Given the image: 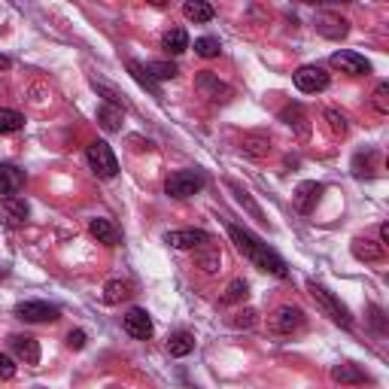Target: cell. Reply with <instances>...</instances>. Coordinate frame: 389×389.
Listing matches in <instances>:
<instances>
[{
    "mask_svg": "<svg viewBox=\"0 0 389 389\" xmlns=\"http://www.w3.org/2000/svg\"><path fill=\"white\" fill-rule=\"evenodd\" d=\"M228 237L235 241V246L241 250L246 259H250L255 268H262V271H268V274H274L280 280H286L289 277V268H286V262L280 259V255L271 250L268 244H262L259 237L253 235V231H246L241 225H228Z\"/></svg>",
    "mask_w": 389,
    "mask_h": 389,
    "instance_id": "cell-1",
    "label": "cell"
},
{
    "mask_svg": "<svg viewBox=\"0 0 389 389\" xmlns=\"http://www.w3.org/2000/svg\"><path fill=\"white\" fill-rule=\"evenodd\" d=\"M207 186L204 173L201 170H177L168 177V183H164V192H168L170 198H180V201H186V198L198 195L201 189Z\"/></svg>",
    "mask_w": 389,
    "mask_h": 389,
    "instance_id": "cell-2",
    "label": "cell"
},
{
    "mask_svg": "<svg viewBox=\"0 0 389 389\" xmlns=\"http://www.w3.org/2000/svg\"><path fill=\"white\" fill-rule=\"evenodd\" d=\"M86 159H88V164H92V170L97 173V177H104V180H113L116 173H119V159H116V152L110 149V143H104V140L88 143Z\"/></svg>",
    "mask_w": 389,
    "mask_h": 389,
    "instance_id": "cell-3",
    "label": "cell"
},
{
    "mask_svg": "<svg viewBox=\"0 0 389 389\" xmlns=\"http://www.w3.org/2000/svg\"><path fill=\"white\" fill-rule=\"evenodd\" d=\"M308 286H310V295H313V301H317L319 308L326 310V317H332V319L338 322V326H344V328H350V326H353V319H350V310H347L344 304L338 301V298H335L332 292H328L326 286H319V283H308Z\"/></svg>",
    "mask_w": 389,
    "mask_h": 389,
    "instance_id": "cell-4",
    "label": "cell"
},
{
    "mask_svg": "<svg viewBox=\"0 0 389 389\" xmlns=\"http://www.w3.org/2000/svg\"><path fill=\"white\" fill-rule=\"evenodd\" d=\"M295 88L304 95H317V92H326L328 88V73L317 68V64H304V68L295 70Z\"/></svg>",
    "mask_w": 389,
    "mask_h": 389,
    "instance_id": "cell-5",
    "label": "cell"
},
{
    "mask_svg": "<svg viewBox=\"0 0 389 389\" xmlns=\"http://www.w3.org/2000/svg\"><path fill=\"white\" fill-rule=\"evenodd\" d=\"M28 216H31V207H28L24 198L10 195V198H3V201H0V225L19 228V225L28 222Z\"/></svg>",
    "mask_w": 389,
    "mask_h": 389,
    "instance_id": "cell-6",
    "label": "cell"
},
{
    "mask_svg": "<svg viewBox=\"0 0 389 389\" xmlns=\"http://www.w3.org/2000/svg\"><path fill=\"white\" fill-rule=\"evenodd\" d=\"M15 317L24 322H55L61 317V310L49 301H22L19 308H15Z\"/></svg>",
    "mask_w": 389,
    "mask_h": 389,
    "instance_id": "cell-7",
    "label": "cell"
},
{
    "mask_svg": "<svg viewBox=\"0 0 389 389\" xmlns=\"http://www.w3.org/2000/svg\"><path fill=\"white\" fill-rule=\"evenodd\" d=\"M164 244H170L173 250H201L210 244V235L201 228H183V231H168Z\"/></svg>",
    "mask_w": 389,
    "mask_h": 389,
    "instance_id": "cell-8",
    "label": "cell"
},
{
    "mask_svg": "<svg viewBox=\"0 0 389 389\" xmlns=\"http://www.w3.org/2000/svg\"><path fill=\"white\" fill-rule=\"evenodd\" d=\"M328 64H332L335 70L341 73H350V77H365V73L371 70V64L362 58L359 52H350V49H341V52H335L332 58H328Z\"/></svg>",
    "mask_w": 389,
    "mask_h": 389,
    "instance_id": "cell-9",
    "label": "cell"
},
{
    "mask_svg": "<svg viewBox=\"0 0 389 389\" xmlns=\"http://www.w3.org/2000/svg\"><path fill=\"white\" fill-rule=\"evenodd\" d=\"M122 326H125V332L131 338H137V341H149V338H152V317H149L143 308H131L125 313V319H122Z\"/></svg>",
    "mask_w": 389,
    "mask_h": 389,
    "instance_id": "cell-10",
    "label": "cell"
},
{
    "mask_svg": "<svg viewBox=\"0 0 389 389\" xmlns=\"http://www.w3.org/2000/svg\"><path fill=\"white\" fill-rule=\"evenodd\" d=\"M313 24H317V31L328 40H341V37H347V31H350L347 19H341V15H335V13H319L317 19H313Z\"/></svg>",
    "mask_w": 389,
    "mask_h": 389,
    "instance_id": "cell-11",
    "label": "cell"
},
{
    "mask_svg": "<svg viewBox=\"0 0 389 389\" xmlns=\"http://www.w3.org/2000/svg\"><path fill=\"white\" fill-rule=\"evenodd\" d=\"M195 88H198V92H201L204 97H210V101H228V97H231V88L225 86V82H219L216 77H213V73H207V70L195 79Z\"/></svg>",
    "mask_w": 389,
    "mask_h": 389,
    "instance_id": "cell-12",
    "label": "cell"
},
{
    "mask_svg": "<svg viewBox=\"0 0 389 389\" xmlns=\"http://www.w3.org/2000/svg\"><path fill=\"white\" fill-rule=\"evenodd\" d=\"M304 326V310L301 308H292V304H286V308H280L274 313V328L280 335H292L295 328Z\"/></svg>",
    "mask_w": 389,
    "mask_h": 389,
    "instance_id": "cell-13",
    "label": "cell"
},
{
    "mask_svg": "<svg viewBox=\"0 0 389 389\" xmlns=\"http://www.w3.org/2000/svg\"><path fill=\"white\" fill-rule=\"evenodd\" d=\"M319 192H322V186L313 183V180H308V183L298 186L295 189V207H298V213H313V207H317V201H319Z\"/></svg>",
    "mask_w": 389,
    "mask_h": 389,
    "instance_id": "cell-14",
    "label": "cell"
},
{
    "mask_svg": "<svg viewBox=\"0 0 389 389\" xmlns=\"http://www.w3.org/2000/svg\"><path fill=\"white\" fill-rule=\"evenodd\" d=\"M13 353L19 356L24 365H37V362H40V344H37V338L15 335L13 338Z\"/></svg>",
    "mask_w": 389,
    "mask_h": 389,
    "instance_id": "cell-15",
    "label": "cell"
},
{
    "mask_svg": "<svg viewBox=\"0 0 389 389\" xmlns=\"http://www.w3.org/2000/svg\"><path fill=\"white\" fill-rule=\"evenodd\" d=\"M24 186V170L15 164H0V195H15Z\"/></svg>",
    "mask_w": 389,
    "mask_h": 389,
    "instance_id": "cell-16",
    "label": "cell"
},
{
    "mask_svg": "<svg viewBox=\"0 0 389 389\" xmlns=\"http://www.w3.org/2000/svg\"><path fill=\"white\" fill-rule=\"evenodd\" d=\"M88 231L97 237L101 244H106V246H116V244H122V231L113 225L110 219H104V216H97V219H92L88 222Z\"/></svg>",
    "mask_w": 389,
    "mask_h": 389,
    "instance_id": "cell-17",
    "label": "cell"
},
{
    "mask_svg": "<svg viewBox=\"0 0 389 389\" xmlns=\"http://www.w3.org/2000/svg\"><path fill=\"white\" fill-rule=\"evenodd\" d=\"M353 255L359 262H380V259H383V246L374 244V241H368V237H356V241H353Z\"/></svg>",
    "mask_w": 389,
    "mask_h": 389,
    "instance_id": "cell-18",
    "label": "cell"
},
{
    "mask_svg": "<svg viewBox=\"0 0 389 389\" xmlns=\"http://www.w3.org/2000/svg\"><path fill=\"white\" fill-rule=\"evenodd\" d=\"M332 377L338 383H365L368 374L362 371L359 365H353V362H344V365H335L332 368Z\"/></svg>",
    "mask_w": 389,
    "mask_h": 389,
    "instance_id": "cell-19",
    "label": "cell"
},
{
    "mask_svg": "<svg viewBox=\"0 0 389 389\" xmlns=\"http://www.w3.org/2000/svg\"><path fill=\"white\" fill-rule=\"evenodd\" d=\"M97 122H101L104 131H122V106H113V104H104L97 106Z\"/></svg>",
    "mask_w": 389,
    "mask_h": 389,
    "instance_id": "cell-20",
    "label": "cell"
},
{
    "mask_svg": "<svg viewBox=\"0 0 389 389\" xmlns=\"http://www.w3.org/2000/svg\"><path fill=\"white\" fill-rule=\"evenodd\" d=\"M195 350V338L189 332H177L168 338V353L173 356V359H183V356H189Z\"/></svg>",
    "mask_w": 389,
    "mask_h": 389,
    "instance_id": "cell-21",
    "label": "cell"
},
{
    "mask_svg": "<svg viewBox=\"0 0 389 389\" xmlns=\"http://www.w3.org/2000/svg\"><path fill=\"white\" fill-rule=\"evenodd\" d=\"M183 15L189 22H195V24H204V22H210L213 15H216V10H213L210 3H201V0H195V3L189 0V3L183 6Z\"/></svg>",
    "mask_w": 389,
    "mask_h": 389,
    "instance_id": "cell-22",
    "label": "cell"
},
{
    "mask_svg": "<svg viewBox=\"0 0 389 389\" xmlns=\"http://www.w3.org/2000/svg\"><path fill=\"white\" fill-rule=\"evenodd\" d=\"M161 46L168 49L170 55H183L186 49H189V34L183 28H170L168 34H164V40H161Z\"/></svg>",
    "mask_w": 389,
    "mask_h": 389,
    "instance_id": "cell-23",
    "label": "cell"
},
{
    "mask_svg": "<svg viewBox=\"0 0 389 389\" xmlns=\"http://www.w3.org/2000/svg\"><path fill=\"white\" fill-rule=\"evenodd\" d=\"M125 298H131V283L125 280H110L104 286V304H122Z\"/></svg>",
    "mask_w": 389,
    "mask_h": 389,
    "instance_id": "cell-24",
    "label": "cell"
},
{
    "mask_svg": "<svg viewBox=\"0 0 389 389\" xmlns=\"http://www.w3.org/2000/svg\"><path fill=\"white\" fill-rule=\"evenodd\" d=\"M283 119H286V125H295L298 128V137H308L310 134V125H308V116H304V110L298 104H292V106H286L283 110Z\"/></svg>",
    "mask_w": 389,
    "mask_h": 389,
    "instance_id": "cell-25",
    "label": "cell"
},
{
    "mask_svg": "<svg viewBox=\"0 0 389 389\" xmlns=\"http://www.w3.org/2000/svg\"><path fill=\"white\" fill-rule=\"evenodd\" d=\"M128 70H131V77H134L140 86L146 88L149 95H155V97H161V88H159V82H155L152 77H149V70L143 68V64H137V61H128Z\"/></svg>",
    "mask_w": 389,
    "mask_h": 389,
    "instance_id": "cell-26",
    "label": "cell"
},
{
    "mask_svg": "<svg viewBox=\"0 0 389 389\" xmlns=\"http://www.w3.org/2000/svg\"><path fill=\"white\" fill-rule=\"evenodd\" d=\"M195 259H198V264L207 271V274H216L219 271V264H222V255H219V250H213L210 244L207 246H201V250L195 253Z\"/></svg>",
    "mask_w": 389,
    "mask_h": 389,
    "instance_id": "cell-27",
    "label": "cell"
},
{
    "mask_svg": "<svg viewBox=\"0 0 389 389\" xmlns=\"http://www.w3.org/2000/svg\"><path fill=\"white\" fill-rule=\"evenodd\" d=\"M24 128V116L19 110H0V134H15Z\"/></svg>",
    "mask_w": 389,
    "mask_h": 389,
    "instance_id": "cell-28",
    "label": "cell"
},
{
    "mask_svg": "<svg viewBox=\"0 0 389 389\" xmlns=\"http://www.w3.org/2000/svg\"><path fill=\"white\" fill-rule=\"evenodd\" d=\"M246 295H250V286H246V280H231V286L225 289V295H222V304L246 301Z\"/></svg>",
    "mask_w": 389,
    "mask_h": 389,
    "instance_id": "cell-29",
    "label": "cell"
},
{
    "mask_svg": "<svg viewBox=\"0 0 389 389\" xmlns=\"http://www.w3.org/2000/svg\"><path fill=\"white\" fill-rule=\"evenodd\" d=\"M271 149V140L268 137H262V134H250V137H244V152H250V155H262Z\"/></svg>",
    "mask_w": 389,
    "mask_h": 389,
    "instance_id": "cell-30",
    "label": "cell"
},
{
    "mask_svg": "<svg viewBox=\"0 0 389 389\" xmlns=\"http://www.w3.org/2000/svg\"><path fill=\"white\" fill-rule=\"evenodd\" d=\"M195 52L201 55V58H216L222 52V46H219L216 37H198L195 40Z\"/></svg>",
    "mask_w": 389,
    "mask_h": 389,
    "instance_id": "cell-31",
    "label": "cell"
},
{
    "mask_svg": "<svg viewBox=\"0 0 389 389\" xmlns=\"http://www.w3.org/2000/svg\"><path fill=\"white\" fill-rule=\"evenodd\" d=\"M149 77H152V79H173V77H177V64H170V61H152V64H149Z\"/></svg>",
    "mask_w": 389,
    "mask_h": 389,
    "instance_id": "cell-32",
    "label": "cell"
},
{
    "mask_svg": "<svg viewBox=\"0 0 389 389\" xmlns=\"http://www.w3.org/2000/svg\"><path fill=\"white\" fill-rule=\"evenodd\" d=\"M92 86L97 88V92H101L104 97H106V104H113V106H122V110H125V101H122V95L116 92L113 86H106V82H101V79H92Z\"/></svg>",
    "mask_w": 389,
    "mask_h": 389,
    "instance_id": "cell-33",
    "label": "cell"
},
{
    "mask_svg": "<svg viewBox=\"0 0 389 389\" xmlns=\"http://www.w3.org/2000/svg\"><path fill=\"white\" fill-rule=\"evenodd\" d=\"M326 122H328V128H332V134H347V119H344V113H338V110H326Z\"/></svg>",
    "mask_w": 389,
    "mask_h": 389,
    "instance_id": "cell-34",
    "label": "cell"
},
{
    "mask_svg": "<svg viewBox=\"0 0 389 389\" xmlns=\"http://www.w3.org/2000/svg\"><path fill=\"white\" fill-rule=\"evenodd\" d=\"M374 106H377V113H389V86H386V82H380V86H377Z\"/></svg>",
    "mask_w": 389,
    "mask_h": 389,
    "instance_id": "cell-35",
    "label": "cell"
},
{
    "mask_svg": "<svg viewBox=\"0 0 389 389\" xmlns=\"http://www.w3.org/2000/svg\"><path fill=\"white\" fill-rule=\"evenodd\" d=\"M13 377H15V362H13V356L0 353V380H13Z\"/></svg>",
    "mask_w": 389,
    "mask_h": 389,
    "instance_id": "cell-36",
    "label": "cell"
},
{
    "mask_svg": "<svg viewBox=\"0 0 389 389\" xmlns=\"http://www.w3.org/2000/svg\"><path fill=\"white\" fill-rule=\"evenodd\" d=\"M68 344H70V350H82V347H86V332H82V328L70 332L68 335Z\"/></svg>",
    "mask_w": 389,
    "mask_h": 389,
    "instance_id": "cell-37",
    "label": "cell"
},
{
    "mask_svg": "<svg viewBox=\"0 0 389 389\" xmlns=\"http://www.w3.org/2000/svg\"><path fill=\"white\" fill-rule=\"evenodd\" d=\"M241 319H235V326H253L255 322V310H244V313H237Z\"/></svg>",
    "mask_w": 389,
    "mask_h": 389,
    "instance_id": "cell-38",
    "label": "cell"
},
{
    "mask_svg": "<svg viewBox=\"0 0 389 389\" xmlns=\"http://www.w3.org/2000/svg\"><path fill=\"white\" fill-rule=\"evenodd\" d=\"M389 244V225L383 222V225H380V246H386Z\"/></svg>",
    "mask_w": 389,
    "mask_h": 389,
    "instance_id": "cell-39",
    "label": "cell"
},
{
    "mask_svg": "<svg viewBox=\"0 0 389 389\" xmlns=\"http://www.w3.org/2000/svg\"><path fill=\"white\" fill-rule=\"evenodd\" d=\"M0 68H10V58L6 55H0Z\"/></svg>",
    "mask_w": 389,
    "mask_h": 389,
    "instance_id": "cell-40",
    "label": "cell"
},
{
    "mask_svg": "<svg viewBox=\"0 0 389 389\" xmlns=\"http://www.w3.org/2000/svg\"><path fill=\"white\" fill-rule=\"evenodd\" d=\"M6 277V268H3V264H0V280H3Z\"/></svg>",
    "mask_w": 389,
    "mask_h": 389,
    "instance_id": "cell-41",
    "label": "cell"
}]
</instances>
